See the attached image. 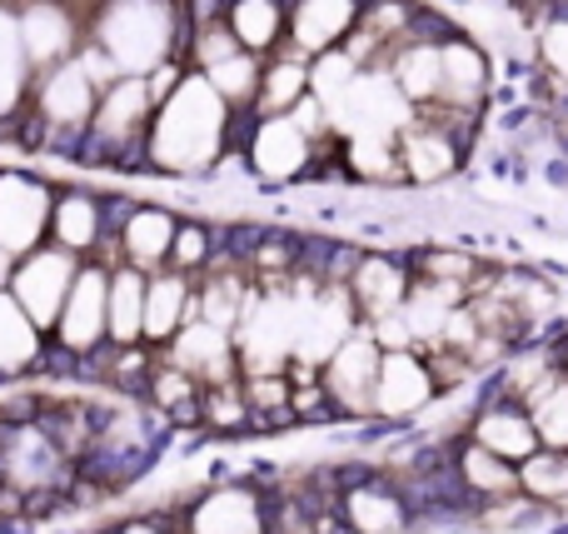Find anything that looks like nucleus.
<instances>
[{
    "label": "nucleus",
    "mask_w": 568,
    "mask_h": 534,
    "mask_svg": "<svg viewBox=\"0 0 568 534\" xmlns=\"http://www.w3.org/2000/svg\"><path fill=\"white\" fill-rule=\"evenodd\" d=\"M0 495H6V475H0Z\"/></svg>",
    "instance_id": "obj_14"
},
{
    "label": "nucleus",
    "mask_w": 568,
    "mask_h": 534,
    "mask_svg": "<svg viewBox=\"0 0 568 534\" xmlns=\"http://www.w3.org/2000/svg\"><path fill=\"white\" fill-rule=\"evenodd\" d=\"M549 534H568V520H564V525H554V530H549Z\"/></svg>",
    "instance_id": "obj_13"
},
{
    "label": "nucleus",
    "mask_w": 568,
    "mask_h": 534,
    "mask_svg": "<svg viewBox=\"0 0 568 534\" xmlns=\"http://www.w3.org/2000/svg\"><path fill=\"white\" fill-rule=\"evenodd\" d=\"M130 220H135V200H125V195L105 200V205H100V235H120Z\"/></svg>",
    "instance_id": "obj_4"
},
{
    "label": "nucleus",
    "mask_w": 568,
    "mask_h": 534,
    "mask_svg": "<svg viewBox=\"0 0 568 534\" xmlns=\"http://www.w3.org/2000/svg\"><path fill=\"white\" fill-rule=\"evenodd\" d=\"M314 534H359V530L344 520V510H324V515L314 520Z\"/></svg>",
    "instance_id": "obj_11"
},
{
    "label": "nucleus",
    "mask_w": 568,
    "mask_h": 534,
    "mask_svg": "<svg viewBox=\"0 0 568 534\" xmlns=\"http://www.w3.org/2000/svg\"><path fill=\"white\" fill-rule=\"evenodd\" d=\"M225 140H230V150H250V140H255V115H250V110H240Z\"/></svg>",
    "instance_id": "obj_9"
},
{
    "label": "nucleus",
    "mask_w": 568,
    "mask_h": 534,
    "mask_svg": "<svg viewBox=\"0 0 568 534\" xmlns=\"http://www.w3.org/2000/svg\"><path fill=\"white\" fill-rule=\"evenodd\" d=\"M270 235H275V230H265V225H230L225 230V250L235 260H245V255H255L260 245H270Z\"/></svg>",
    "instance_id": "obj_3"
},
{
    "label": "nucleus",
    "mask_w": 568,
    "mask_h": 534,
    "mask_svg": "<svg viewBox=\"0 0 568 534\" xmlns=\"http://www.w3.org/2000/svg\"><path fill=\"white\" fill-rule=\"evenodd\" d=\"M190 10H195V26H220V20H225V10H230V0H195V6H190Z\"/></svg>",
    "instance_id": "obj_10"
},
{
    "label": "nucleus",
    "mask_w": 568,
    "mask_h": 534,
    "mask_svg": "<svg viewBox=\"0 0 568 534\" xmlns=\"http://www.w3.org/2000/svg\"><path fill=\"white\" fill-rule=\"evenodd\" d=\"M85 140H90V130L70 125V130H55L45 150H55V155H70V160H80V155H85Z\"/></svg>",
    "instance_id": "obj_6"
},
{
    "label": "nucleus",
    "mask_w": 568,
    "mask_h": 534,
    "mask_svg": "<svg viewBox=\"0 0 568 534\" xmlns=\"http://www.w3.org/2000/svg\"><path fill=\"white\" fill-rule=\"evenodd\" d=\"M519 485L529 500H544V505H564L568 500V450H549L529 455L519 465Z\"/></svg>",
    "instance_id": "obj_1"
},
{
    "label": "nucleus",
    "mask_w": 568,
    "mask_h": 534,
    "mask_svg": "<svg viewBox=\"0 0 568 534\" xmlns=\"http://www.w3.org/2000/svg\"><path fill=\"white\" fill-rule=\"evenodd\" d=\"M564 370H568V345H564Z\"/></svg>",
    "instance_id": "obj_15"
},
{
    "label": "nucleus",
    "mask_w": 568,
    "mask_h": 534,
    "mask_svg": "<svg viewBox=\"0 0 568 534\" xmlns=\"http://www.w3.org/2000/svg\"><path fill=\"white\" fill-rule=\"evenodd\" d=\"M534 425H539V440L549 450H568V375L534 405Z\"/></svg>",
    "instance_id": "obj_2"
},
{
    "label": "nucleus",
    "mask_w": 568,
    "mask_h": 534,
    "mask_svg": "<svg viewBox=\"0 0 568 534\" xmlns=\"http://www.w3.org/2000/svg\"><path fill=\"white\" fill-rule=\"evenodd\" d=\"M30 525H36V520H26V515H10V520H0V534H30Z\"/></svg>",
    "instance_id": "obj_12"
},
{
    "label": "nucleus",
    "mask_w": 568,
    "mask_h": 534,
    "mask_svg": "<svg viewBox=\"0 0 568 534\" xmlns=\"http://www.w3.org/2000/svg\"><path fill=\"white\" fill-rule=\"evenodd\" d=\"M170 425H175V430H185V425H205V400H200L195 390H190L185 400H175V405H170Z\"/></svg>",
    "instance_id": "obj_5"
},
{
    "label": "nucleus",
    "mask_w": 568,
    "mask_h": 534,
    "mask_svg": "<svg viewBox=\"0 0 568 534\" xmlns=\"http://www.w3.org/2000/svg\"><path fill=\"white\" fill-rule=\"evenodd\" d=\"M205 230H180L175 235V255L185 260V265H205Z\"/></svg>",
    "instance_id": "obj_8"
},
{
    "label": "nucleus",
    "mask_w": 568,
    "mask_h": 534,
    "mask_svg": "<svg viewBox=\"0 0 568 534\" xmlns=\"http://www.w3.org/2000/svg\"><path fill=\"white\" fill-rule=\"evenodd\" d=\"M36 370H45V375H75L80 355H75V350H65V345H55V350H45V355L36 360Z\"/></svg>",
    "instance_id": "obj_7"
}]
</instances>
